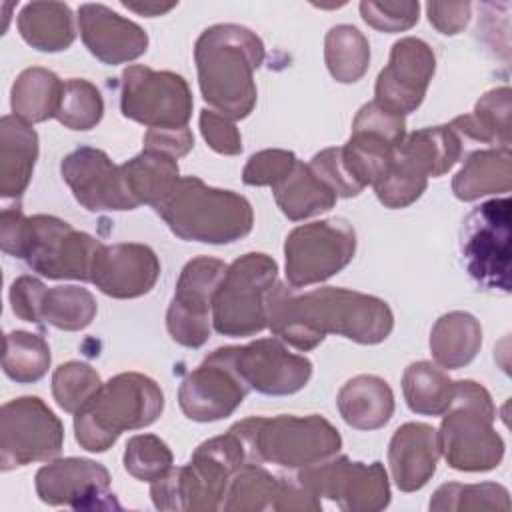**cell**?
Instances as JSON below:
<instances>
[{
  "mask_svg": "<svg viewBox=\"0 0 512 512\" xmlns=\"http://www.w3.org/2000/svg\"><path fill=\"white\" fill-rule=\"evenodd\" d=\"M324 62L336 82L354 84L370 66V44L356 26H332L324 38Z\"/></svg>",
  "mask_w": 512,
  "mask_h": 512,
  "instance_id": "e575fe53",
  "label": "cell"
},
{
  "mask_svg": "<svg viewBox=\"0 0 512 512\" xmlns=\"http://www.w3.org/2000/svg\"><path fill=\"white\" fill-rule=\"evenodd\" d=\"M126 472L142 482H156L164 478L174 466L172 452L164 440L154 434H138L126 442L124 450Z\"/></svg>",
  "mask_w": 512,
  "mask_h": 512,
  "instance_id": "b9f144b4",
  "label": "cell"
},
{
  "mask_svg": "<svg viewBox=\"0 0 512 512\" xmlns=\"http://www.w3.org/2000/svg\"><path fill=\"white\" fill-rule=\"evenodd\" d=\"M430 510L436 512H482V510H510V494L502 484H442L430 498Z\"/></svg>",
  "mask_w": 512,
  "mask_h": 512,
  "instance_id": "ab89813d",
  "label": "cell"
},
{
  "mask_svg": "<svg viewBox=\"0 0 512 512\" xmlns=\"http://www.w3.org/2000/svg\"><path fill=\"white\" fill-rule=\"evenodd\" d=\"M230 430L242 440L250 462L292 470L318 464L342 446L338 430L318 414L250 416Z\"/></svg>",
  "mask_w": 512,
  "mask_h": 512,
  "instance_id": "8992f818",
  "label": "cell"
},
{
  "mask_svg": "<svg viewBox=\"0 0 512 512\" xmlns=\"http://www.w3.org/2000/svg\"><path fill=\"white\" fill-rule=\"evenodd\" d=\"M120 168L134 200L138 204H150L152 208L162 202L180 180L176 158L156 150L144 148Z\"/></svg>",
  "mask_w": 512,
  "mask_h": 512,
  "instance_id": "1f68e13d",
  "label": "cell"
},
{
  "mask_svg": "<svg viewBox=\"0 0 512 512\" xmlns=\"http://www.w3.org/2000/svg\"><path fill=\"white\" fill-rule=\"evenodd\" d=\"M18 30L26 44L40 52L66 50L74 38V14L64 2H30L18 16Z\"/></svg>",
  "mask_w": 512,
  "mask_h": 512,
  "instance_id": "4dcf8cb0",
  "label": "cell"
},
{
  "mask_svg": "<svg viewBox=\"0 0 512 512\" xmlns=\"http://www.w3.org/2000/svg\"><path fill=\"white\" fill-rule=\"evenodd\" d=\"M44 290H46V286L34 276L16 278L10 286L12 312L24 322L40 324L38 308H40V300H42Z\"/></svg>",
  "mask_w": 512,
  "mask_h": 512,
  "instance_id": "f907efd6",
  "label": "cell"
},
{
  "mask_svg": "<svg viewBox=\"0 0 512 512\" xmlns=\"http://www.w3.org/2000/svg\"><path fill=\"white\" fill-rule=\"evenodd\" d=\"M202 98L230 120L246 118L256 106L254 72L264 62L262 40L240 24H214L194 46Z\"/></svg>",
  "mask_w": 512,
  "mask_h": 512,
  "instance_id": "7a4b0ae2",
  "label": "cell"
},
{
  "mask_svg": "<svg viewBox=\"0 0 512 512\" xmlns=\"http://www.w3.org/2000/svg\"><path fill=\"white\" fill-rule=\"evenodd\" d=\"M510 198H492L464 220L460 248L468 274L488 290L510 292Z\"/></svg>",
  "mask_w": 512,
  "mask_h": 512,
  "instance_id": "7c38bea8",
  "label": "cell"
},
{
  "mask_svg": "<svg viewBox=\"0 0 512 512\" xmlns=\"http://www.w3.org/2000/svg\"><path fill=\"white\" fill-rule=\"evenodd\" d=\"M464 150V140L450 124L420 128L402 138L394 152L426 178H438L454 168Z\"/></svg>",
  "mask_w": 512,
  "mask_h": 512,
  "instance_id": "484cf974",
  "label": "cell"
},
{
  "mask_svg": "<svg viewBox=\"0 0 512 512\" xmlns=\"http://www.w3.org/2000/svg\"><path fill=\"white\" fill-rule=\"evenodd\" d=\"M78 26L88 52L110 66L136 60L148 48V34L104 4H82Z\"/></svg>",
  "mask_w": 512,
  "mask_h": 512,
  "instance_id": "7402d4cb",
  "label": "cell"
},
{
  "mask_svg": "<svg viewBox=\"0 0 512 512\" xmlns=\"http://www.w3.org/2000/svg\"><path fill=\"white\" fill-rule=\"evenodd\" d=\"M438 458L436 428L424 422L402 424L388 446V464L396 488L402 492L424 488L436 472Z\"/></svg>",
  "mask_w": 512,
  "mask_h": 512,
  "instance_id": "603a6c76",
  "label": "cell"
},
{
  "mask_svg": "<svg viewBox=\"0 0 512 512\" xmlns=\"http://www.w3.org/2000/svg\"><path fill=\"white\" fill-rule=\"evenodd\" d=\"M100 242L48 214L26 218L16 258L24 260L34 272L50 280L90 282L94 258Z\"/></svg>",
  "mask_w": 512,
  "mask_h": 512,
  "instance_id": "9c48e42d",
  "label": "cell"
},
{
  "mask_svg": "<svg viewBox=\"0 0 512 512\" xmlns=\"http://www.w3.org/2000/svg\"><path fill=\"white\" fill-rule=\"evenodd\" d=\"M512 184V154L504 148L472 152L452 178V192L462 202L488 194H506Z\"/></svg>",
  "mask_w": 512,
  "mask_h": 512,
  "instance_id": "4316f807",
  "label": "cell"
},
{
  "mask_svg": "<svg viewBox=\"0 0 512 512\" xmlns=\"http://www.w3.org/2000/svg\"><path fill=\"white\" fill-rule=\"evenodd\" d=\"M246 462L250 460L242 440L228 430L202 442L188 464L172 468L164 478L152 482V502L158 510H220L232 476Z\"/></svg>",
  "mask_w": 512,
  "mask_h": 512,
  "instance_id": "5b68a950",
  "label": "cell"
},
{
  "mask_svg": "<svg viewBox=\"0 0 512 512\" xmlns=\"http://www.w3.org/2000/svg\"><path fill=\"white\" fill-rule=\"evenodd\" d=\"M50 360V346L42 336L24 330L4 336L2 370L10 380L20 384L38 382L48 372Z\"/></svg>",
  "mask_w": 512,
  "mask_h": 512,
  "instance_id": "74e56055",
  "label": "cell"
},
{
  "mask_svg": "<svg viewBox=\"0 0 512 512\" xmlns=\"http://www.w3.org/2000/svg\"><path fill=\"white\" fill-rule=\"evenodd\" d=\"M272 510H298V512H318L322 502L314 496L298 478H280V490L272 504Z\"/></svg>",
  "mask_w": 512,
  "mask_h": 512,
  "instance_id": "db71d44e",
  "label": "cell"
},
{
  "mask_svg": "<svg viewBox=\"0 0 512 512\" xmlns=\"http://www.w3.org/2000/svg\"><path fill=\"white\" fill-rule=\"evenodd\" d=\"M124 6L132 12H138V14H144V16H160V14H166L170 12L172 8H176V4H156V2H144V4H130V2H124Z\"/></svg>",
  "mask_w": 512,
  "mask_h": 512,
  "instance_id": "11a10c76",
  "label": "cell"
},
{
  "mask_svg": "<svg viewBox=\"0 0 512 512\" xmlns=\"http://www.w3.org/2000/svg\"><path fill=\"white\" fill-rule=\"evenodd\" d=\"M482 346V326L470 312L442 314L430 332V352L440 368L458 370L470 364Z\"/></svg>",
  "mask_w": 512,
  "mask_h": 512,
  "instance_id": "83f0119b",
  "label": "cell"
},
{
  "mask_svg": "<svg viewBox=\"0 0 512 512\" xmlns=\"http://www.w3.org/2000/svg\"><path fill=\"white\" fill-rule=\"evenodd\" d=\"M496 408L490 392L474 380H454V396L442 414L440 456L460 472H486L504 458V440L494 428Z\"/></svg>",
  "mask_w": 512,
  "mask_h": 512,
  "instance_id": "52a82bcc",
  "label": "cell"
},
{
  "mask_svg": "<svg viewBox=\"0 0 512 512\" xmlns=\"http://www.w3.org/2000/svg\"><path fill=\"white\" fill-rule=\"evenodd\" d=\"M362 20L380 32H404L418 22V2H360Z\"/></svg>",
  "mask_w": 512,
  "mask_h": 512,
  "instance_id": "f6af8a7d",
  "label": "cell"
},
{
  "mask_svg": "<svg viewBox=\"0 0 512 512\" xmlns=\"http://www.w3.org/2000/svg\"><path fill=\"white\" fill-rule=\"evenodd\" d=\"M298 158L290 150L268 148L252 154L242 170V182L248 186H276L294 168Z\"/></svg>",
  "mask_w": 512,
  "mask_h": 512,
  "instance_id": "bcb514c9",
  "label": "cell"
},
{
  "mask_svg": "<svg viewBox=\"0 0 512 512\" xmlns=\"http://www.w3.org/2000/svg\"><path fill=\"white\" fill-rule=\"evenodd\" d=\"M64 444V426L40 396H20L0 410L2 472L54 460Z\"/></svg>",
  "mask_w": 512,
  "mask_h": 512,
  "instance_id": "4fadbf2b",
  "label": "cell"
},
{
  "mask_svg": "<svg viewBox=\"0 0 512 512\" xmlns=\"http://www.w3.org/2000/svg\"><path fill=\"white\" fill-rule=\"evenodd\" d=\"M352 132L376 134L392 146H398L406 136V120L404 116H398L372 100L358 110L352 122Z\"/></svg>",
  "mask_w": 512,
  "mask_h": 512,
  "instance_id": "7dc6e473",
  "label": "cell"
},
{
  "mask_svg": "<svg viewBox=\"0 0 512 512\" xmlns=\"http://www.w3.org/2000/svg\"><path fill=\"white\" fill-rule=\"evenodd\" d=\"M314 496L328 498L348 512H378L390 504V482L382 462H352L330 456L300 468L296 476Z\"/></svg>",
  "mask_w": 512,
  "mask_h": 512,
  "instance_id": "5bb4252c",
  "label": "cell"
},
{
  "mask_svg": "<svg viewBox=\"0 0 512 512\" xmlns=\"http://www.w3.org/2000/svg\"><path fill=\"white\" fill-rule=\"evenodd\" d=\"M434 70L436 56L424 40L400 38L392 44L388 64L376 78L374 102L398 116L414 112L426 96Z\"/></svg>",
  "mask_w": 512,
  "mask_h": 512,
  "instance_id": "d6986e66",
  "label": "cell"
},
{
  "mask_svg": "<svg viewBox=\"0 0 512 512\" xmlns=\"http://www.w3.org/2000/svg\"><path fill=\"white\" fill-rule=\"evenodd\" d=\"M248 392V384L234 370L224 346L186 374L178 390V404L194 422H216L234 414Z\"/></svg>",
  "mask_w": 512,
  "mask_h": 512,
  "instance_id": "2e32d148",
  "label": "cell"
},
{
  "mask_svg": "<svg viewBox=\"0 0 512 512\" xmlns=\"http://www.w3.org/2000/svg\"><path fill=\"white\" fill-rule=\"evenodd\" d=\"M470 2H428L426 12L430 24L444 36L458 34L470 20Z\"/></svg>",
  "mask_w": 512,
  "mask_h": 512,
  "instance_id": "816d5d0a",
  "label": "cell"
},
{
  "mask_svg": "<svg viewBox=\"0 0 512 512\" xmlns=\"http://www.w3.org/2000/svg\"><path fill=\"white\" fill-rule=\"evenodd\" d=\"M278 264L264 252H248L236 258L224 272L212 298V326L218 334L242 338L262 332L266 320V296L276 284Z\"/></svg>",
  "mask_w": 512,
  "mask_h": 512,
  "instance_id": "ba28073f",
  "label": "cell"
},
{
  "mask_svg": "<svg viewBox=\"0 0 512 512\" xmlns=\"http://www.w3.org/2000/svg\"><path fill=\"white\" fill-rule=\"evenodd\" d=\"M266 320L278 340L300 352L314 350L326 334L378 344L394 328V314L382 298L334 286L296 292L284 282L266 296Z\"/></svg>",
  "mask_w": 512,
  "mask_h": 512,
  "instance_id": "6da1fadb",
  "label": "cell"
},
{
  "mask_svg": "<svg viewBox=\"0 0 512 512\" xmlns=\"http://www.w3.org/2000/svg\"><path fill=\"white\" fill-rule=\"evenodd\" d=\"M120 110L148 130L186 128L192 116V92L176 72L134 64L122 72Z\"/></svg>",
  "mask_w": 512,
  "mask_h": 512,
  "instance_id": "8fae6325",
  "label": "cell"
},
{
  "mask_svg": "<svg viewBox=\"0 0 512 512\" xmlns=\"http://www.w3.org/2000/svg\"><path fill=\"white\" fill-rule=\"evenodd\" d=\"M200 132L206 144L224 156H236L242 152V136L234 126V120L204 108L200 112Z\"/></svg>",
  "mask_w": 512,
  "mask_h": 512,
  "instance_id": "681fc988",
  "label": "cell"
},
{
  "mask_svg": "<svg viewBox=\"0 0 512 512\" xmlns=\"http://www.w3.org/2000/svg\"><path fill=\"white\" fill-rule=\"evenodd\" d=\"M510 88H492L482 94L472 114L456 116L450 128L462 140L494 144L496 148L510 150Z\"/></svg>",
  "mask_w": 512,
  "mask_h": 512,
  "instance_id": "f546056e",
  "label": "cell"
},
{
  "mask_svg": "<svg viewBox=\"0 0 512 512\" xmlns=\"http://www.w3.org/2000/svg\"><path fill=\"white\" fill-rule=\"evenodd\" d=\"M104 114V100L100 90L82 78H70L62 86V96L56 120L70 130H90Z\"/></svg>",
  "mask_w": 512,
  "mask_h": 512,
  "instance_id": "60d3db41",
  "label": "cell"
},
{
  "mask_svg": "<svg viewBox=\"0 0 512 512\" xmlns=\"http://www.w3.org/2000/svg\"><path fill=\"white\" fill-rule=\"evenodd\" d=\"M394 148L390 142L376 134L352 132L348 142L340 146V158L350 178L364 190L374 186L388 168Z\"/></svg>",
  "mask_w": 512,
  "mask_h": 512,
  "instance_id": "f35d334b",
  "label": "cell"
},
{
  "mask_svg": "<svg viewBox=\"0 0 512 512\" xmlns=\"http://www.w3.org/2000/svg\"><path fill=\"white\" fill-rule=\"evenodd\" d=\"M168 228L186 242L230 244L252 232V204L238 192L212 188L198 176H184L154 206Z\"/></svg>",
  "mask_w": 512,
  "mask_h": 512,
  "instance_id": "3957f363",
  "label": "cell"
},
{
  "mask_svg": "<svg viewBox=\"0 0 512 512\" xmlns=\"http://www.w3.org/2000/svg\"><path fill=\"white\" fill-rule=\"evenodd\" d=\"M336 404L348 426L356 430H378L394 414V392L384 378L358 374L340 388Z\"/></svg>",
  "mask_w": 512,
  "mask_h": 512,
  "instance_id": "d4e9b609",
  "label": "cell"
},
{
  "mask_svg": "<svg viewBox=\"0 0 512 512\" xmlns=\"http://www.w3.org/2000/svg\"><path fill=\"white\" fill-rule=\"evenodd\" d=\"M162 408L164 394L152 378L140 372L116 374L74 412L76 442L88 452H106L122 432L156 422Z\"/></svg>",
  "mask_w": 512,
  "mask_h": 512,
  "instance_id": "277c9868",
  "label": "cell"
},
{
  "mask_svg": "<svg viewBox=\"0 0 512 512\" xmlns=\"http://www.w3.org/2000/svg\"><path fill=\"white\" fill-rule=\"evenodd\" d=\"M278 208L288 220H304L334 208L338 196L324 184L310 164L296 162L294 168L276 186H272Z\"/></svg>",
  "mask_w": 512,
  "mask_h": 512,
  "instance_id": "f1b7e54d",
  "label": "cell"
},
{
  "mask_svg": "<svg viewBox=\"0 0 512 512\" xmlns=\"http://www.w3.org/2000/svg\"><path fill=\"white\" fill-rule=\"evenodd\" d=\"M96 312V298L90 290L80 286L46 288L38 308L40 324L48 322L50 326L66 332L84 330L92 324Z\"/></svg>",
  "mask_w": 512,
  "mask_h": 512,
  "instance_id": "d590c367",
  "label": "cell"
},
{
  "mask_svg": "<svg viewBox=\"0 0 512 512\" xmlns=\"http://www.w3.org/2000/svg\"><path fill=\"white\" fill-rule=\"evenodd\" d=\"M426 184L428 178L394 152L388 168L374 184V190L376 198L386 208H406L422 196Z\"/></svg>",
  "mask_w": 512,
  "mask_h": 512,
  "instance_id": "7bdbcfd3",
  "label": "cell"
},
{
  "mask_svg": "<svg viewBox=\"0 0 512 512\" xmlns=\"http://www.w3.org/2000/svg\"><path fill=\"white\" fill-rule=\"evenodd\" d=\"M356 232L344 218L316 220L296 226L284 242L286 280L292 288L320 284L350 264Z\"/></svg>",
  "mask_w": 512,
  "mask_h": 512,
  "instance_id": "30bf717a",
  "label": "cell"
},
{
  "mask_svg": "<svg viewBox=\"0 0 512 512\" xmlns=\"http://www.w3.org/2000/svg\"><path fill=\"white\" fill-rule=\"evenodd\" d=\"M402 394L414 414L442 416L454 396V380L432 362H412L402 376Z\"/></svg>",
  "mask_w": 512,
  "mask_h": 512,
  "instance_id": "836d02e7",
  "label": "cell"
},
{
  "mask_svg": "<svg viewBox=\"0 0 512 512\" xmlns=\"http://www.w3.org/2000/svg\"><path fill=\"white\" fill-rule=\"evenodd\" d=\"M38 158V134L24 120L2 116L0 120V194L20 198L30 184Z\"/></svg>",
  "mask_w": 512,
  "mask_h": 512,
  "instance_id": "cb8c5ba5",
  "label": "cell"
},
{
  "mask_svg": "<svg viewBox=\"0 0 512 512\" xmlns=\"http://www.w3.org/2000/svg\"><path fill=\"white\" fill-rule=\"evenodd\" d=\"M310 168L316 172V176L332 188V192L338 198H352L362 192V188L350 178L346 172L342 158H340V146L338 148H324L322 152L314 154L310 160Z\"/></svg>",
  "mask_w": 512,
  "mask_h": 512,
  "instance_id": "c3c4849f",
  "label": "cell"
},
{
  "mask_svg": "<svg viewBox=\"0 0 512 512\" xmlns=\"http://www.w3.org/2000/svg\"><path fill=\"white\" fill-rule=\"evenodd\" d=\"M102 386L98 372L84 364V362H66L60 364L52 374V394L56 404L64 410L74 414L82 408Z\"/></svg>",
  "mask_w": 512,
  "mask_h": 512,
  "instance_id": "ee69618b",
  "label": "cell"
},
{
  "mask_svg": "<svg viewBox=\"0 0 512 512\" xmlns=\"http://www.w3.org/2000/svg\"><path fill=\"white\" fill-rule=\"evenodd\" d=\"M60 172L76 202L90 212L134 210L140 206L126 186L122 168L100 148L80 146L72 150L64 156Z\"/></svg>",
  "mask_w": 512,
  "mask_h": 512,
  "instance_id": "ffe728a7",
  "label": "cell"
},
{
  "mask_svg": "<svg viewBox=\"0 0 512 512\" xmlns=\"http://www.w3.org/2000/svg\"><path fill=\"white\" fill-rule=\"evenodd\" d=\"M226 350L248 388L266 396L294 394L312 376V362L290 352L278 338H260L246 346H226Z\"/></svg>",
  "mask_w": 512,
  "mask_h": 512,
  "instance_id": "e0dca14e",
  "label": "cell"
},
{
  "mask_svg": "<svg viewBox=\"0 0 512 512\" xmlns=\"http://www.w3.org/2000/svg\"><path fill=\"white\" fill-rule=\"evenodd\" d=\"M226 268L222 260L212 256L192 258L182 268L166 312L168 334L180 346L200 348L208 342L212 298Z\"/></svg>",
  "mask_w": 512,
  "mask_h": 512,
  "instance_id": "9a60e30c",
  "label": "cell"
},
{
  "mask_svg": "<svg viewBox=\"0 0 512 512\" xmlns=\"http://www.w3.org/2000/svg\"><path fill=\"white\" fill-rule=\"evenodd\" d=\"M62 86L64 82L52 70L40 66L22 70L16 76L10 92V106L14 116L26 124L56 118Z\"/></svg>",
  "mask_w": 512,
  "mask_h": 512,
  "instance_id": "d6a6232c",
  "label": "cell"
},
{
  "mask_svg": "<svg viewBox=\"0 0 512 512\" xmlns=\"http://www.w3.org/2000/svg\"><path fill=\"white\" fill-rule=\"evenodd\" d=\"M160 276V260L146 244L120 242L100 246L90 282L106 296L112 298H138L148 294Z\"/></svg>",
  "mask_w": 512,
  "mask_h": 512,
  "instance_id": "44dd1931",
  "label": "cell"
},
{
  "mask_svg": "<svg viewBox=\"0 0 512 512\" xmlns=\"http://www.w3.org/2000/svg\"><path fill=\"white\" fill-rule=\"evenodd\" d=\"M280 490V478L258 462H246L230 480L222 500L226 512H260L272 508Z\"/></svg>",
  "mask_w": 512,
  "mask_h": 512,
  "instance_id": "8d00e7d4",
  "label": "cell"
},
{
  "mask_svg": "<svg viewBox=\"0 0 512 512\" xmlns=\"http://www.w3.org/2000/svg\"><path fill=\"white\" fill-rule=\"evenodd\" d=\"M36 494L44 504L74 510L118 508L110 494V472L88 458L50 460L36 472Z\"/></svg>",
  "mask_w": 512,
  "mask_h": 512,
  "instance_id": "ac0fdd59",
  "label": "cell"
},
{
  "mask_svg": "<svg viewBox=\"0 0 512 512\" xmlns=\"http://www.w3.org/2000/svg\"><path fill=\"white\" fill-rule=\"evenodd\" d=\"M194 146V136L190 128H176V130H160V128H150L144 134V148L146 150H156L164 152L172 158L186 156Z\"/></svg>",
  "mask_w": 512,
  "mask_h": 512,
  "instance_id": "f5cc1de1",
  "label": "cell"
}]
</instances>
